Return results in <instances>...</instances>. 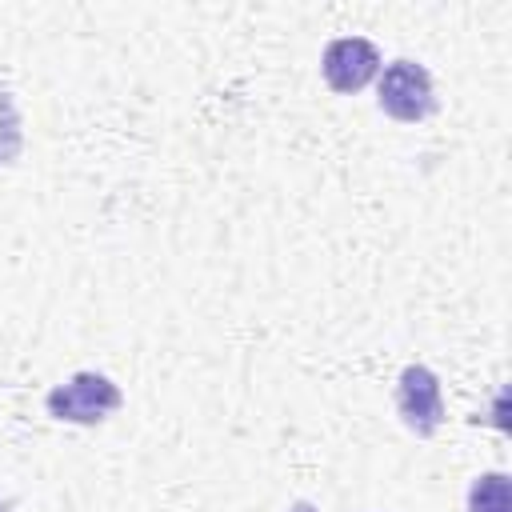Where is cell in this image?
Wrapping results in <instances>:
<instances>
[{"label":"cell","mask_w":512,"mask_h":512,"mask_svg":"<svg viewBox=\"0 0 512 512\" xmlns=\"http://www.w3.org/2000/svg\"><path fill=\"white\" fill-rule=\"evenodd\" d=\"M296 512H312V508H308V504H300V508H296Z\"/></svg>","instance_id":"7"},{"label":"cell","mask_w":512,"mask_h":512,"mask_svg":"<svg viewBox=\"0 0 512 512\" xmlns=\"http://www.w3.org/2000/svg\"><path fill=\"white\" fill-rule=\"evenodd\" d=\"M116 408H120V392L100 372H76L68 384L48 392V412L56 420H72V424H96Z\"/></svg>","instance_id":"1"},{"label":"cell","mask_w":512,"mask_h":512,"mask_svg":"<svg viewBox=\"0 0 512 512\" xmlns=\"http://www.w3.org/2000/svg\"><path fill=\"white\" fill-rule=\"evenodd\" d=\"M396 408L404 416V424L416 432V436H432L444 420V400H440V380L412 364L400 372V388H396Z\"/></svg>","instance_id":"3"},{"label":"cell","mask_w":512,"mask_h":512,"mask_svg":"<svg viewBox=\"0 0 512 512\" xmlns=\"http://www.w3.org/2000/svg\"><path fill=\"white\" fill-rule=\"evenodd\" d=\"M376 68H380V52L360 36H340L324 48V80L336 92H360L376 76Z\"/></svg>","instance_id":"4"},{"label":"cell","mask_w":512,"mask_h":512,"mask_svg":"<svg viewBox=\"0 0 512 512\" xmlns=\"http://www.w3.org/2000/svg\"><path fill=\"white\" fill-rule=\"evenodd\" d=\"M468 512H508V476L488 472L468 488Z\"/></svg>","instance_id":"5"},{"label":"cell","mask_w":512,"mask_h":512,"mask_svg":"<svg viewBox=\"0 0 512 512\" xmlns=\"http://www.w3.org/2000/svg\"><path fill=\"white\" fill-rule=\"evenodd\" d=\"M380 108L404 124L432 112V76L416 60H396L380 76Z\"/></svg>","instance_id":"2"},{"label":"cell","mask_w":512,"mask_h":512,"mask_svg":"<svg viewBox=\"0 0 512 512\" xmlns=\"http://www.w3.org/2000/svg\"><path fill=\"white\" fill-rule=\"evenodd\" d=\"M16 152H20V116L8 88H0V164H8Z\"/></svg>","instance_id":"6"}]
</instances>
